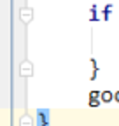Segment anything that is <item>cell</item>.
Segmentation results:
<instances>
[{
	"mask_svg": "<svg viewBox=\"0 0 119 126\" xmlns=\"http://www.w3.org/2000/svg\"><path fill=\"white\" fill-rule=\"evenodd\" d=\"M89 61H91V65H93V74H91V81H95V79H96V75H98V65H96L95 58H91Z\"/></svg>",
	"mask_w": 119,
	"mask_h": 126,
	"instance_id": "cell-6",
	"label": "cell"
},
{
	"mask_svg": "<svg viewBox=\"0 0 119 126\" xmlns=\"http://www.w3.org/2000/svg\"><path fill=\"white\" fill-rule=\"evenodd\" d=\"M100 96H102V93H100V91H95V89H93V91H89V98H100Z\"/></svg>",
	"mask_w": 119,
	"mask_h": 126,
	"instance_id": "cell-9",
	"label": "cell"
},
{
	"mask_svg": "<svg viewBox=\"0 0 119 126\" xmlns=\"http://www.w3.org/2000/svg\"><path fill=\"white\" fill-rule=\"evenodd\" d=\"M114 100H116V102H119V91H117V93H114Z\"/></svg>",
	"mask_w": 119,
	"mask_h": 126,
	"instance_id": "cell-10",
	"label": "cell"
},
{
	"mask_svg": "<svg viewBox=\"0 0 119 126\" xmlns=\"http://www.w3.org/2000/svg\"><path fill=\"white\" fill-rule=\"evenodd\" d=\"M21 19H23V23H28L30 19H32V9L23 7L21 9Z\"/></svg>",
	"mask_w": 119,
	"mask_h": 126,
	"instance_id": "cell-2",
	"label": "cell"
},
{
	"mask_svg": "<svg viewBox=\"0 0 119 126\" xmlns=\"http://www.w3.org/2000/svg\"><path fill=\"white\" fill-rule=\"evenodd\" d=\"M110 12H112V4H107L105 7H103V11H102V14H103V19H109Z\"/></svg>",
	"mask_w": 119,
	"mask_h": 126,
	"instance_id": "cell-5",
	"label": "cell"
},
{
	"mask_svg": "<svg viewBox=\"0 0 119 126\" xmlns=\"http://www.w3.org/2000/svg\"><path fill=\"white\" fill-rule=\"evenodd\" d=\"M96 14H98V7L96 5H91V21H96L98 19Z\"/></svg>",
	"mask_w": 119,
	"mask_h": 126,
	"instance_id": "cell-7",
	"label": "cell"
},
{
	"mask_svg": "<svg viewBox=\"0 0 119 126\" xmlns=\"http://www.w3.org/2000/svg\"><path fill=\"white\" fill-rule=\"evenodd\" d=\"M100 100H102L103 103H109V102H112V100H114V94H112V91H102V96H100Z\"/></svg>",
	"mask_w": 119,
	"mask_h": 126,
	"instance_id": "cell-3",
	"label": "cell"
},
{
	"mask_svg": "<svg viewBox=\"0 0 119 126\" xmlns=\"http://www.w3.org/2000/svg\"><path fill=\"white\" fill-rule=\"evenodd\" d=\"M100 98H89V107H98L100 105Z\"/></svg>",
	"mask_w": 119,
	"mask_h": 126,
	"instance_id": "cell-8",
	"label": "cell"
},
{
	"mask_svg": "<svg viewBox=\"0 0 119 126\" xmlns=\"http://www.w3.org/2000/svg\"><path fill=\"white\" fill-rule=\"evenodd\" d=\"M21 75H32V63L23 61V65H21Z\"/></svg>",
	"mask_w": 119,
	"mask_h": 126,
	"instance_id": "cell-4",
	"label": "cell"
},
{
	"mask_svg": "<svg viewBox=\"0 0 119 126\" xmlns=\"http://www.w3.org/2000/svg\"><path fill=\"white\" fill-rule=\"evenodd\" d=\"M37 117H39V126H47L49 124V110H39Z\"/></svg>",
	"mask_w": 119,
	"mask_h": 126,
	"instance_id": "cell-1",
	"label": "cell"
}]
</instances>
